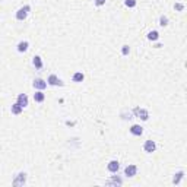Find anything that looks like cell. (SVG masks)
I'll list each match as a JSON object with an SVG mask.
<instances>
[{"label":"cell","mask_w":187,"mask_h":187,"mask_svg":"<svg viewBox=\"0 0 187 187\" xmlns=\"http://www.w3.org/2000/svg\"><path fill=\"white\" fill-rule=\"evenodd\" d=\"M28 47H29V43H28V41H21V43L18 44V51H19V53H25V51L28 50Z\"/></svg>","instance_id":"13"},{"label":"cell","mask_w":187,"mask_h":187,"mask_svg":"<svg viewBox=\"0 0 187 187\" xmlns=\"http://www.w3.org/2000/svg\"><path fill=\"white\" fill-rule=\"evenodd\" d=\"M124 4H126L127 7H135V6H136V0H126Z\"/></svg>","instance_id":"20"},{"label":"cell","mask_w":187,"mask_h":187,"mask_svg":"<svg viewBox=\"0 0 187 187\" xmlns=\"http://www.w3.org/2000/svg\"><path fill=\"white\" fill-rule=\"evenodd\" d=\"M22 110H23V107H21L18 102H15V104L10 107V111H12V114H21V113H22Z\"/></svg>","instance_id":"15"},{"label":"cell","mask_w":187,"mask_h":187,"mask_svg":"<svg viewBox=\"0 0 187 187\" xmlns=\"http://www.w3.org/2000/svg\"><path fill=\"white\" fill-rule=\"evenodd\" d=\"M143 149H145V152H148V153L155 152V149H156V143H155L153 140H146L145 145H143Z\"/></svg>","instance_id":"5"},{"label":"cell","mask_w":187,"mask_h":187,"mask_svg":"<svg viewBox=\"0 0 187 187\" xmlns=\"http://www.w3.org/2000/svg\"><path fill=\"white\" fill-rule=\"evenodd\" d=\"M84 79H85V76H84L82 72H76V73L73 75V82H82Z\"/></svg>","instance_id":"17"},{"label":"cell","mask_w":187,"mask_h":187,"mask_svg":"<svg viewBox=\"0 0 187 187\" xmlns=\"http://www.w3.org/2000/svg\"><path fill=\"white\" fill-rule=\"evenodd\" d=\"M159 38V34H158V31H151L149 34H148V40H151V41H156Z\"/></svg>","instance_id":"18"},{"label":"cell","mask_w":187,"mask_h":187,"mask_svg":"<svg viewBox=\"0 0 187 187\" xmlns=\"http://www.w3.org/2000/svg\"><path fill=\"white\" fill-rule=\"evenodd\" d=\"M18 104L21 107H23V108L28 105V97H26V94H19L18 95Z\"/></svg>","instance_id":"11"},{"label":"cell","mask_w":187,"mask_h":187,"mask_svg":"<svg viewBox=\"0 0 187 187\" xmlns=\"http://www.w3.org/2000/svg\"><path fill=\"white\" fill-rule=\"evenodd\" d=\"M130 133L135 135V136H142V133H143V127L139 126V124H133V126L130 127Z\"/></svg>","instance_id":"9"},{"label":"cell","mask_w":187,"mask_h":187,"mask_svg":"<svg viewBox=\"0 0 187 187\" xmlns=\"http://www.w3.org/2000/svg\"><path fill=\"white\" fill-rule=\"evenodd\" d=\"M47 84L51 85V86H63V85H65V84H63V81H62L60 78H57L56 75H50V76H48Z\"/></svg>","instance_id":"4"},{"label":"cell","mask_w":187,"mask_h":187,"mask_svg":"<svg viewBox=\"0 0 187 187\" xmlns=\"http://www.w3.org/2000/svg\"><path fill=\"white\" fill-rule=\"evenodd\" d=\"M130 53V48H129V45H123V48H121V54L123 56H127Z\"/></svg>","instance_id":"21"},{"label":"cell","mask_w":187,"mask_h":187,"mask_svg":"<svg viewBox=\"0 0 187 187\" xmlns=\"http://www.w3.org/2000/svg\"><path fill=\"white\" fill-rule=\"evenodd\" d=\"M105 4V0H95V6H102Z\"/></svg>","instance_id":"23"},{"label":"cell","mask_w":187,"mask_h":187,"mask_svg":"<svg viewBox=\"0 0 187 187\" xmlns=\"http://www.w3.org/2000/svg\"><path fill=\"white\" fill-rule=\"evenodd\" d=\"M133 114L139 117V119H142L143 121H146V120L149 119V113L145 110V108H140V107H136L135 110H133Z\"/></svg>","instance_id":"2"},{"label":"cell","mask_w":187,"mask_h":187,"mask_svg":"<svg viewBox=\"0 0 187 187\" xmlns=\"http://www.w3.org/2000/svg\"><path fill=\"white\" fill-rule=\"evenodd\" d=\"M32 63H34V66H35V69H43V59L40 57V56H35L34 59H32Z\"/></svg>","instance_id":"14"},{"label":"cell","mask_w":187,"mask_h":187,"mask_svg":"<svg viewBox=\"0 0 187 187\" xmlns=\"http://www.w3.org/2000/svg\"><path fill=\"white\" fill-rule=\"evenodd\" d=\"M29 12H31V6L25 4L23 7H21V9L16 12V19H18V21H25Z\"/></svg>","instance_id":"1"},{"label":"cell","mask_w":187,"mask_h":187,"mask_svg":"<svg viewBox=\"0 0 187 187\" xmlns=\"http://www.w3.org/2000/svg\"><path fill=\"white\" fill-rule=\"evenodd\" d=\"M32 86H34L35 89H38V91H43V89H45V88H47V82L38 78V79H35V81H34Z\"/></svg>","instance_id":"7"},{"label":"cell","mask_w":187,"mask_h":187,"mask_svg":"<svg viewBox=\"0 0 187 187\" xmlns=\"http://www.w3.org/2000/svg\"><path fill=\"white\" fill-rule=\"evenodd\" d=\"M45 100V94L43 92V91H37L34 94V101L35 102H43Z\"/></svg>","instance_id":"12"},{"label":"cell","mask_w":187,"mask_h":187,"mask_svg":"<svg viewBox=\"0 0 187 187\" xmlns=\"http://www.w3.org/2000/svg\"><path fill=\"white\" fill-rule=\"evenodd\" d=\"M137 172V167L136 165H127L126 168H124V174L127 175V177H135Z\"/></svg>","instance_id":"8"},{"label":"cell","mask_w":187,"mask_h":187,"mask_svg":"<svg viewBox=\"0 0 187 187\" xmlns=\"http://www.w3.org/2000/svg\"><path fill=\"white\" fill-rule=\"evenodd\" d=\"M184 177V171H178L175 175H174V178H172V183L174 184H180V181H181V178Z\"/></svg>","instance_id":"16"},{"label":"cell","mask_w":187,"mask_h":187,"mask_svg":"<svg viewBox=\"0 0 187 187\" xmlns=\"http://www.w3.org/2000/svg\"><path fill=\"white\" fill-rule=\"evenodd\" d=\"M119 168H120V162H119V161H116V159L110 161V162H108V165H107V170L110 171V172H117Z\"/></svg>","instance_id":"6"},{"label":"cell","mask_w":187,"mask_h":187,"mask_svg":"<svg viewBox=\"0 0 187 187\" xmlns=\"http://www.w3.org/2000/svg\"><path fill=\"white\" fill-rule=\"evenodd\" d=\"M159 25H161V26H167V25H168V18L162 15V16L159 18Z\"/></svg>","instance_id":"19"},{"label":"cell","mask_w":187,"mask_h":187,"mask_svg":"<svg viewBox=\"0 0 187 187\" xmlns=\"http://www.w3.org/2000/svg\"><path fill=\"white\" fill-rule=\"evenodd\" d=\"M107 184H108V186H121V184H123V180H121L120 177H117V175H113V177L107 181Z\"/></svg>","instance_id":"10"},{"label":"cell","mask_w":187,"mask_h":187,"mask_svg":"<svg viewBox=\"0 0 187 187\" xmlns=\"http://www.w3.org/2000/svg\"><path fill=\"white\" fill-rule=\"evenodd\" d=\"M174 7H175V10L181 12V10L184 9V4H183V3H175V6H174Z\"/></svg>","instance_id":"22"},{"label":"cell","mask_w":187,"mask_h":187,"mask_svg":"<svg viewBox=\"0 0 187 187\" xmlns=\"http://www.w3.org/2000/svg\"><path fill=\"white\" fill-rule=\"evenodd\" d=\"M25 181H26V174H25V172H19L16 177H15V180H13L12 184L15 187H19V186H23Z\"/></svg>","instance_id":"3"}]
</instances>
